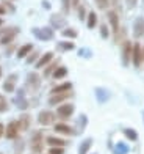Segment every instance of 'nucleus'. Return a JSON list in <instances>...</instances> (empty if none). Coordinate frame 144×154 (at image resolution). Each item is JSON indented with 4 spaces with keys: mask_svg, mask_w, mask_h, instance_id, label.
<instances>
[{
    "mask_svg": "<svg viewBox=\"0 0 144 154\" xmlns=\"http://www.w3.org/2000/svg\"><path fill=\"white\" fill-rule=\"evenodd\" d=\"M19 29H2L0 30V44H8L14 39Z\"/></svg>",
    "mask_w": 144,
    "mask_h": 154,
    "instance_id": "obj_1",
    "label": "nucleus"
},
{
    "mask_svg": "<svg viewBox=\"0 0 144 154\" xmlns=\"http://www.w3.org/2000/svg\"><path fill=\"white\" fill-rule=\"evenodd\" d=\"M132 57H133V65L136 68L141 66V61H143V47L141 44H133V52H132Z\"/></svg>",
    "mask_w": 144,
    "mask_h": 154,
    "instance_id": "obj_2",
    "label": "nucleus"
},
{
    "mask_svg": "<svg viewBox=\"0 0 144 154\" xmlns=\"http://www.w3.org/2000/svg\"><path fill=\"white\" fill-rule=\"evenodd\" d=\"M132 52H133V44L130 43V41H125V43H124V49H122V61H124L125 66L130 63Z\"/></svg>",
    "mask_w": 144,
    "mask_h": 154,
    "instance_id": "obj_3",
    "label": "nucleus"
},
{
    "mask_svg": "<svg viewBox=\"0 0 144 154\" xmlns=\"http://www.w3.org/2000/svg\"><path fill=\"white\" fill-rule=\"evenodd\" d=\"M38 120H39V123L43 124V126H49V124H52L55 121V113L44 110V112H41V113H39Z\"/></svg>",
    "mask_w": 144,
    "mask_h": 154,
    "instance_id": "obj_4",
    "label": "nucleus"
},
{
    "mask_svg": "<svg viewBox=\"0 0 144 154\" xmlns=\"http://www.w3.org/2000/svg\"><path fill=\"white\" fill-rule=\"evenodd\" d=\"M72 93L71 91H64V93H55L50 96V99H49V104H52V106H55V104H58V102H63L66 101L67 97H71Z\"/></svg>",
    "mask_w": 144,
    "mask_h": 154,
    "instance_id": "obj_5",
    "label": "nucleus"
},
{
    "mask_svg": "<svg viewBox=\"0 0 144 154\" xmlns=\"http://www.w3.org/2000/svg\"><path fill=\"white\" fill-rule=\"evenodd\" d=\"M57 113H58V116H61V118H69V116L74 113V106H72V104H63V106L58 107Z\"/></svg>",
    "mask_w": 144,
    "mask_h": 154,
    "instance_id": "obj_6",
    "label": "nucleus"
},
{
    "mask_svg": "<svg viewBox=\"0 0 144 154\" xmlns=\"http://www.w3.org/2000/svg\"><path fill=\"white\" fill-rule=\"evenodd\" d=\"M133 35L135 38H141L144 35V17H138L133 24Z\"/></svg>",
    "mask_w": 144,
    "mask_h": 154,
    "instance_id": "obj_7",
    "label": "nucleus"
},
{
    "mask_svg": "<svg viewBox=\"0 0 144 154\" xmlns=\"http://www.w3.org/2000/svg\"><path fill=\"white\" fill-rule=\"evenodd\" d=\"M19 121H11L6 128V137L8 138H16L17 134H19Z\"/></svg>",
    "mask_w": 144,
    "mask_h": 154,
    "instance_id": "obj_8",
    "label": "nucleus"
},
{
    "mask_svg": "<svg viewBox=\"0 0 144 154\" xmlns=\"http://www.w3.org/2000/svg\"><path fill=\"white\" fill-rule=\"evenodd\" d=\"M33 33L36 35V36H39V39H43V41H49V39H52V36H53V32L50 30V29H41V30H33Z\"/></svg>",
    "mask_w": 144,
    "mask_h": 154,
    "instance_id": "obj_9",
    "label": "nucleus"
},
{
    "mask_svg": "<svg viewBox=\"0 0 144 154\" xmlns=\"http://www.w3.org/2000/svg\"><path fill=\"white\" fill-rule=\"evenodd\" d=\"M108 20H110V24H111V29L114 32V35L119 32V17L118 14H116L114 11H110L108 13Z\"/></svg>",
    "mask_w": 144,
    "mask_h": 154,
    "instance_id": "obj_10",
    "label": "nucleus"
},
{
    "mask_svg": "<svg viewBox=\"0 0 144 154\" xmlns=\"http://www.w3.org/2000/svg\"><path fill=\"white\" fill-rule=\"evenodd\" d=\"M52 58H53V54H52V52H46L43 57L36 61L35 66H36V68H44V66H47V65L52 61Z\"/></svg>",
    "mask_w": 144,
    "mask_h": 154,
    "instance_id": "obj_11",
    "label": "nucleus"
},
{
    "mask_svg": "<svg viewBox=\"0 0 144 154\" xmlns=\"http://www.w3.org/2000/svg\"><path fill=\"white\" fill-rule=\"evenodd\" d=\"M31 149L35 152H41V151H43V140H41V134H39V132L35 134V137H33V140H31Z\"/></svg>",
    "mask_w": 144,
    "mask_h": 154,
    "instance_id": "obj_12",
    "label": "nucleus"
},
{
    "mask_svg": "<svg viewBox=\"0 0 144 154\" xmlns=\"http://www.w3.org/2000/svg\"><path fill=\"white\" fill-rule=\"evenodd\" d=\"M71 88H72V83L66 82V83H63V85H58V87H55V88L52 90V94H55V93H64V91H69Z\"/></svg>",
    "mask_w": 144,
    "mask_h": 154,
    "instance_id": "obj_13",
    "label": "nucleus"
},
{
    "mask_svg": "<svg viewBox=\"0 0 144 154\" xmlns=\"http://www.w3.org/2000/svg\"><path fill=\"white\" fill-rule=\"evenodd\" d=\"M31 51H33V46H31V44H25V46H22V47L17 51V57H19V58H24L25 55H28Z\"/></svg>",
    "mask_w": 144,
    "mask_h": 154,
    "instance_id": "obj_14",
    "label": "nucleus"
},
{
    "mask_svg": "<svg viewBox=\"0 0 144 154\" xmlns=\"http://www.w3.org/2000/svg\"><path fill=\"white\" fill-rule=\"evenodd\" d=\"M55 131H57V132H60V134H72V129L69 128V126H67V124H55Z\"/></svg>",
    "mask_w": 144,
    "mask_h": 154,
    "instance_id": "obj_15",
    "label": "nucleus"
},
{
    "mask_svg": "<svg viewBox=\"0 0 144 154\" xmlns=\"http://www.w3.org/2000/svg\"><path fill=\"white\" fill-rule=\"evenodd\" d=\"M66 74H67V69H66L64 66H60V68H57V69L53 71L52 77H53V79H63Z\"/></svg>",
    "mask_w": 144,
    "mask_h": 154,
    "instance_id": "obj_16",
    "label": "nucleus"
},
{
    "mask_svg": "<svg viewBox=\"0 0 144 154\" xmlns=\"http://www.w3.org/2000/svg\"><path fill=\"white\" fill-rule=\"evenodd\" d=\"M96 25H97V14L94 11H91L88 14V29H94Z\"/></svg>",
    "mask_w": 144,
    "mask_h": 154,
    "instance_id": "obj_17",
    "label": "nucleus"
},
{
    "mask_svg": "<svg viewBox=\"0 0 144 154\" xmlns=\"http://www.w3.org/2000/svg\"><path fill=\"white\" fill-rule=\"evenodd\" d=\"M47 143L50 146H64V140L57 138V137H49L47 138Z\"/></svg>",
    "mask_w": 144,
    "mask_h": 154,
    "instance_id": "obj_18",
    "label": "nucleus"
},
{
    "mask_svg": "<svg viewBox=\"0 0 144 154\" xmlns=\"http://www.w3.org/2000/svg\"><path fill=\"white\" fill-rule=\"evenodd\" d=\"M28 126H30V116L24 115L22 118H20V121H19V128L22 131H25V129H28Z\"/></svg>",
    "mask_w": 144,
    "mask_h": 154,
    "instance_id": "obj_19",
    "label": "nucleus"
},
{
    "mask_svg": "<svg viewBox=\"0 0 144 154\" xmlns=\"http://www.w3.org/2000/svg\"><path fill=\"white\" fill-rule=\"evenodd\" d=\"M14 82H16V75H10L8 82L5 83V90H6V91H13V90H14Z\"/></svg>",
    "mask_w": 144,
    "mask_h": 154,
    "instance_id": "obj_20",
    "label": "nucleus"
},
{
    "mask_svg": "<svg viewBox=\"0 0 144 154\" xmlns=\"http://www.w3.org/2000/svg\"><path fill=\"white\" fill-rule=\"evenodd\" d=\"M91 140H86V142H83V145L80 146V149H78V154H86V151L90 149V146H91Z\"/></svg>",
    "mask_w": 144,
    "mask_h": 154,
    "instance_id": "obj_21",
    "label": "nucleus"
},
{
    "mask_svg": "<svg viewBox=\"0 0 144 154\" xmlns=\"http://www.w3.org/2000/svg\"><path fill=\"white\" fill-rule=\"evenodd\" d=\"M63 36H67V38H75V36H77V32L72 30V29H64V30H63Z\"/></svg>",
    "mask_w": 144,
    "mask_h": 154,
    "instance_id": "obj_22",
    "label": "nucleus"
},
{
    "mask_svg": "<svg viewBox=\"0 0 144 154\" xmlns=\"http://www.w3.org/2000/svg\"><path fill=\"white\" fill-rule=\"evenodd\" d=\"M96 5H97L100 10H105V8H108L110 0H96Z\"/></svg>",
    "mask_w": 144,
    "mask_h": 154,
    "instance_id": "obj_23",
    "label": "nucleus"
},
{
    "mask_svg": "<svg viewBox=\"0 0 144 154\" xmlns=\"http://www.w3.org/2000/svg\"><path fill=\"white\" fill-rule=\"evenodd\" d=\"M49 152L50 154H64V149H63V146H52Z\"/></svg>",
    "mask_w": 144,
    "mask_h": 154,
    "instance_id": "obj_24",
    "label": "nucleus"
},
{
    "mask_svg": "<svg viewBox=\"0 0 144 154\" xmlns=\"http://www.w3.org/2000/svg\"><path fill=\"white\" fill-rule=\"evenodd\" d=\"M6 109H8V102H6V99L0 94V112H5Z\"/></svg>",
    "mask_w": 144,
    "mask_h": 154,
    "instance_id": "obj_25",
    "label": "nucleus"
},
{
    "mask_svg": "<svg viewBox=\"0 0 144 154\" xmlns=\"http://www.w3.org/2000/svg\"><path fill=\"white\" fill-rule=\"evenodd\" d=\"M28 83H33L35 87H38V85H39L38 75H36V74H30V75H28Z\"/></svg>",
    "mask_w": 144,
    "mask_h": 154,
    "instance_id": "obj_26",
    "label": "nucleus"
},
{
    "mask_svg": "<svg viewBox=\"0 0 144 154\" xmlns=\"http://www.w3.org/2000/svg\"><path fill=\"white\" fill-rule=\"evenodd\" d=\"M100 35H102V38H108V29H107V25H100Z\"/></svg>",
    "mask_w": 144,
    "mask_h": 154,
    "instance_id": "obj_27",
    "label": "nucleus"
},
{
    "mask_svg": "<svg viewBox=\"0 0 144 154\" xmlns=\"http://www.w3.org/2000/svg\"><path fill=\"white\" fill-rule=\"evenodd\" d=\"M55 69H57V63H52V66H49V68L46 69V75H50V72L53 74Z\"/></svg>",
    "mask_w": 144,
    "mask_h": 154,
    "instance_id": "obj_28",
    "label": "nucleus"
},
{
    "mask_svg": "<svg viewBox=\"0 0 144 154\" xmlns=\"http://www.w3.org/2000/svg\"><path fill=\"white\" fill-rule=\"evenodd\" d=\"M69 6H71V0H63V10L66 13L69 11Z\"/></svg>",
    "mask_w": 144,
    "mask_h": 154,
    "instance_id": "obj_29",
    "label": "nucleus"
},
{
    "mask_svg": "<svg viewBox=\"0 0 144 154\" xmlns=\"http://www.w3.org/2000/svg\"><path fill=\"white\" fill-rule=\"evenodd\" d=\"M136 2H138V0H125V3H127L128 8H135V6H136Z\"/></svg>",
    "mask_w": 144,
    "mask_h": 154,
    "instance_id": "obj_30",
    "label": "nucleus"
},
{
    "mask_svg": "<svg viewBox=\"0 0 144 154\" xmlns=\"http://www.w3.org/2000/svg\"><path fill=\"white\" fill-rule=\"evenodd\" d=\"M125 135H127V137H130L132 140H136V134H135L133 131H128V129H127V131H125Z\"/></svg>",
    "mask_w": 144,
    "mask_h": 154,
    "instance_id": "obj_31",
    "label": "nucleus"
},
{
    "mask_svg": "<svg viewBox=\"0 0 144 154\" xmlns=\"http://www.w3.org/2000/svg\"><path fill=\"white\" fill-rule=\"evenodd\" d=\"M60 47H63V49H74V44L72 43H61Z\"/></svg>",
    "mask_w": 144,
    "mask_h": 154,
    "instance_id": "obj_32",
    "label": "nucleus"
},
{
    "mask_svg": "<svg viewBox=\"0 0 144 154\" xmlns=\"http://www.w3.org/2000/svg\"><path fill=\"white\" fill-rule=\"evenodd\" d=\"M78 17L85 19V8H83V6H80V8H78Z\"/></svg>",
    "mask_w": 144,
    "mask_h": 154,
    "instance_id": "obj_33",
    "label": "nucleus"
},
{
    "mask_svg": "<svg viewBox=\"0 0 144 154\" xmlns=\"http://www.w3.org/2000/svg\"><path fill=\"white\" fill-rule=\"evenodd\" d=\"M36 55H38L36 52H35V54H31V55H30V57H28V63H31L33 60H35V58H36Z\"/></svg>",
    "mask_w": 144,
    "mask_h": 154,
    "instance_id": "obj_34",
    "label": "nucleus"
},
{
    "mask_svg": "<svg viewBox=\"0 0 144 154\" xmlns=\"http://www.w3.org/2000/svg\"><path fill=\"white\" fill-rule=\"evenodd\" d=\"M3 131H5V128H3V124H0V137L3 135Z\"/></svg>",
    "mask_w": 144,
    "mask_h": 154,
    "instance_id": "obj_35",
    "label": "nucleus"
},
{
    "mask_svg": "<svg viewBox=\"0 0 144 154\" xmlns=\"http://www.w3.org/2000/svg\"><path fill=\"white\" fill-rule=\"evenodd\" d=\"M72 5L74 6H78V0H72Z\"/></svg>",
    "mask_w": 144,
    "mask_h": 154,
    "instance_id": "obj_36",
    "label": "nucleus"
},
{
    "mask_svg": "<svg viewBox=\"0 0 144 154\" xmlns=\"http://www.w3.org/2000/svg\"><path fill=\"white\" fill-rule=\"evenodd\" d=\"M0 14H5V8H3V6H0Z\"/></svg>",
    "mask_w": 144,
    "mask_h": 154,
    "instance_id": "obj_37",
    "label": "nucleus"
},
{
    "mask_svg": "<svg viewBox=\"0 0 144 154\" xmlns=\"http://www.w3.org/2000/svg\"><path fill=\"white\" fill-rule=\"evenodd\" d=\"M2 24H3V19H2V17H0V25H2Z\"/></svg>",
    "mask_w": 144,
    "mask_h": 154,
    "instance_id": "obj_38",
    "label": "nucleus"
},
{
    "mask_svg": "<svg viewBox=\"0 0 144 154\" xmlns=\"http://www.w3.org/2000/svg\"><path fill=\"white\" fill-rule=\"evenodd\" d=\"M0 75H2V69H0Z\"/></svg>",
    "mask_w": 144,
    "mask_h": 154,
    "instance_id": "obj_39",
    "label": "nucleus"
}]
</instances>
